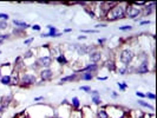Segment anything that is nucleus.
<instances>
[{
    "label": "nucleus",
    "mask_w": 157,
    "mask_h": 118,
    "mask_svg": "<svg viewBox=\"0 0 157 118\" xmlns=\"http://www.w3.org/2000/svg\"><path fill=\"white\" fill-rule=\"evenodd\" d=\"M125 15V11L124 8L119 5H115V7H112L110 11H107L106 17L109 20H117V19H121Z\"/></svg>",
    "instance_id": "obj_1"
},
{
    "label": "nucleus",
    "mask_w": 157,
    "mask_h": 118,
    "mask_svg": "<svg viewBox=\"0 0 157 118\" xmlns=\"http://www.w3.org/2000/svg\"><path fill=\"white\" fill-rule=\"evenodd\" d=\"M132 58H134V53H132V51H130V50H124L123 52H122V54H121V60H122V63H124L125 65H127L131 60H132Z\"/></svg>",
    "instance_id": "obj_2"
},
{
    "label": "nucleus",
    "mask_w": 157,
    "mask_h": 118,
    "mask_svg": "<svg viewBox=\"0 0 157 118\" xmlns=\"http://www.w3.org/2000/svg\"><path fill=\"white\" fill-rule=\"evenodd\" d=\"M125 14H126L127 18H135V17H137L140 14V9L136 8V7H132V6H127Z\"/></svg>",
    "instance_id": "obj_3"
},
{
    "label": "nucleus",
    "mask_w": 157,
    "mask_h": 118,
    "mask_svg": "<svg viewBox=\"0 0 157 118\" xmlns=\"http://www.w3.org/2000/svg\"><path fill=\"white\" fill-rule=\"evenodd\" d=\"M51 63H52V60H51L50 57H42V58H39L38 62H37L38 65L44 66V67H48L51 65Z\"/></svg>",
    "instance_id": "obj_4"
},
{
    "label": "nucleus",
    "mask_w": 157,
    "mask_h": 118,
    "mask_svg": "<svg viewBox=\"0 0 157 118\" xmlns=\"http://www.w3.org/2000/svg\"><path fill=\"white\" fill-rule=\"evenodd\" d=\"M21 82L24 84H26V85H31V84H33L36 82V77L33 74H25L23 77V80Z\"/></svg>",
    "instance_id": "obj_5"
},
{
    "label": "nucleus",
    "mask_w": 157,
    "mask_h": 118,
    "mask_svg": "<svg viewBox=\"0 0 157 118\" xmlns=\"http://www.w3.org/2000/svg\"><path fill=\"white\" fill-rule=\"evenodd\" d=\"M148 70H149V67H148V63H146V62H143L138 67H137V72L141 73V74L146 73V72H148Z\"/></svg>",
    "instance_id": "obj_6"
},
{
    "label": "nucleus",
    "mask_w": 157,
    "mask_h": 118,
    "mask_svg": "<svg viewBox=\"0 0 157 118\" xmlns=\"http://www.w3.org/2000/svg\"><path fill=\"white\" fill-rule=\"evenodd\" d=\"M40 74H42V78L44 80H50L52 78V76H53V72L51 70H43Z\"/></svg>",
    "instance_id": "obj_7"
},
{
    "label": "nucleus",
    "mask_w": 157,
    "mask_h": 118,
    "mask_svg": "<svg viewBox=\"0 0 157 118\" xmlns=\"http://www.w3.org/2000/svg\"><path fill=\"white\" fill-rule=\"evenodd\" d=\"M12 99V97L11 96H7V97H3L1 98V110H4L5 107L9 104V101Z\"/></svg>",
    "instance_id": "obj_8"
},
{
    "label": "nucleus",
    "mask_w": 157,
    "mask_h": 118,
    "mask_svg": "<svg viewBox=\"0 0 157 118\" xmlns=\"http://www.w3.org/2000/svg\"><path fill=\"white\" fill-rule=\"evenodd\" d=\"M90 59H91V62L93 63H97V62H99L101 60V53L99 52H93L90 54Z\"/></svg>",
    "instance_id": "obj_9"
},
{
    "label": "nucleus",
    "mask_w": 157,
    "mask_h": 118,
    "mask_svg": "<svg viewBox=\"0 0 157 118\" xmlns=\"http://www.w3.org/2000/svg\"><path fill=\"white\" fill-rule=\"evenodd\" d=\"M92 95H93L92 102H93L95 104H99V103H101V97L98 96V92H97V91H93V92H92Z\"/></svg>",
    "instance_id": "obj_10"
},
{
    "label": "nucleus",
    "mask_w": 157,
    "mask_h": 118,
    "mask_svg": "<svg viewBox=\"0 0 157 118\" xmlns=\"http://www.w3.org/2000/svg\"><path fill=\"white\" fill-rule=\"evenodd\" d=\"M97 118H109V115L105 112V110H98Z\"/></svg>",
    "instance_id": "obj_11"
},
{
    "label": "nucleus",
    "mask_w": 157,
    "mask_h": 118,
    "mask_svg": "<svg viewBox=\"0 0 157 118\" xmlns=\"http://www.w3.org/2000/svg\"><path fill=\"white\" fill-rule=\"evenodd\" d=\"M77 51L79 54H86L87 51H89V48L85 47V46H79V47H77Z\"/></svg>",
    "instance_id": "obj_12"
},
{
    "label": "nucleus",
    "mask_w": 157,
    "mask_h": 118,
    "mask_svg": "<svg viewBox=\"0 0 157 118\" xmlns=\"http://www.w3.org/2000/svg\"><path fill=\"white\" fill-rule=\"evenodd\" d=\"M1 83L5 84V85H8V84H11V77L9 76H5L1 78Z\"/></svg>",
    "instance_id": "obj_13"
},
{
    "label": "nucleus",
    "mask_w": 157,
    "mask_h": 118,
    "mask_svg": "<svg viewBox=\"0 0 157 118\" xmlns=\"http://www.w3.org/2000/svg\"><path fill=\"white\" fill-rule=\"evenodd\" d=\"M95 70H97V65L96 64H91V65H87L83 71H95Z\"/></svg>",
    "instance_id": "obj_14"
},
{
    "label": "nucleus",
    "mask_w": 157,
    "mask_h": 118,
    "mask_svg": "<svg viewBox=\"0 0 157 118\" xmlns=\"http://www.w3.org/2000/svg\"><path fill=\"white\" fill-rule=\"evenodd\" d=\"M74 78H76V74H72V76H67V77H65V78H62L60 83H65V82H68V80H73Z\"/></svg>",
    "instance_id": "obj_15"
},
{
    "label": "nucleus",
    "mask_w": 157,
    "mask_h": 118,
    "mask_svg": "<svg viewBox=\"0 0 157 118\" xmlns=\"http://www.w3.org/2000/svg\"><path fill=\"white\" fill-rule=\"evenodd\" d=\"M13 23H14V25H18V26H20V27H23V28H26V27H28V25H27L26 23L19 21V20H14Z\"/></svg>",
    "instance_id": "obj_16"
},
{
    "label": "nucleus",
    "mask_w": 157,
    "mask_h": 118,
    "mask_svg": "<svg viewBox=\"0 0 157 118\" xmlns=\"http://www.w3.org/2000/svg\"><path fill=\"white\" fill-rule=\"evenodd\" d=\"M106 67L109 68V70L113 71V70H115V64H113V62H112V60H111V62H107V63H106Z\"/></svg>",
    "instance_id": "obj_17"
},
{
    "label": "nucleus",
    "mask_w": 157,
    "mask_h": 118,
    "mask_svg": "<svg viewBox=\"0 0 157 118\" xmlns=\"http://www.w3.org/2000/svg\"><path fill=\"white\" fill-rule=\"evenodd\" d=\"M138 103L142 105V106H145V107H149V109H151V110H154V107L151 106V105H149L148 103H145V102H143V101H138Z\"/></svg>",
    "instance_id": "obj_18"
},
{
    "label": "nucleus",
    "mask_w": 157,
    "mask_h": 118,
    "mask_svg": "<svg viewBox=\"0 0 157 118\" xmlns=\"http://www.w3.org/2000/svg\"><path fill=\"white\" fill-rule=\"evenodd\" d=\"M83 79H86V80H90V79H92V74H91V72H87V73H85V74L83 76Z\"/></svg>",
    "instance_id": "obj_19"
},
{
    "label": "nucleus",
    "mask_w": 157,
    "mask_h": 118,
    "mask_svg": "<svg viewBox=\"0 0 157 118\" xmlns=\"http://www.w3.org/2000/svg\"><path fill=\"white\" fill-rule=\"evenodd\" d=\"M72 104H73L74 107H78V106H79V101H78V98H77V97H74L73 99H72Z\"/></svg>",
    "instance_id": "obj_20"
},
{
    "label": "nucleus",
    "mask_w": 157,
    "mask_h": 118,
    "mask_svg": "<svg viewBox=\"0 0 157 118\" xmlns=\"http://www.w3.org/2000/svg\"><path fill=\"white\" fill-rule=\"evenodd\" d=\"M57 60H58V62H59V63H64V64L66 63V59H65V57H64L63 54H62V56H59V57H58V58H57Z\"/></svg>",
    "instance_id": "obj_21"
},
{
    "label": "nucleus",
    "mask_w": 157,
    "mask_h": 118,
    "mask_svg": "<svg viewBox=\"0 0 157 118\" xmlns=\"http://www.w3.org/2000/svg\"><path fill=\"white\" fill-rule=\"evenodd\" d=\"M8 19V14H5V13H0V20H7Z\"/></svg>",
    "instance_id": "obj_22"
},
{
    "label": "nucleus",
    "mask_w": 157,
    "mask_h": 118,
    "mask_svg": "<svg viewBox=\"0 0 157 118\" xmlns=\"http://www.w3.org/2000/svg\"><path fill=\"white\" fill-rule=\"evenodd\" d=\"M6 27H7L6 21H4V20H0V30H4V28H6Z\"/></svg>",
    "instance_id": "obj_23"
},
{
    "label": "nucleus",
    "mask_w": 157,
    "mask_h": 118,
    "mask_svg": "<svg viewBox=\"0 0 157 118\" xmlns=\"http://www.w3.org/2000/svg\"><path fill=\"white\" fill-rule=\"evenodd\" d=\"M119 30H122V31H126V30H131V26H123V27H119Z\"/></svg>",
    "instance_id": "obj_24"
},
{
    "label": "nucleus",
    "mask_w": 157,
    "mask_h": 118,
    "mask_svg": "<svg viewBox=\"0 0 157 118\" xmlns=\"http://www.w3.org/2000/svg\"><path fill=\"white\" fill-rule=\"evenodd\" d=\"M145 97L150 98V99H155V95H152V93H146V95H145Z\"/></svg>",
    "instance_id": "obj_25"
},
{
    "label": "nucleus",
    "mask_w": 157,
    "mask_h": 118,
    "mask_svg": "<svg viewBox=\"0 0 157 118\" xmlns=\"http://www.w3.org/2000/svg\"><path fill=\"white\" fill-rule=\"evenodd\" d=\"M30 57H32V51H27L25 53V58H30Z\"/></svg>",
    "instance_id": "obj_26"
},
{
    "label": "nucleus",
    "mask_w": 157,
    "mask_h": 118,
    "mask_svg": "<svg viewBox=\"0 0 157 118\" xmlns=\"http://www.w3.org/2000/svg\"><path fill=\"white\" fill-rule=\"evenodd\" d=\"M81 88H82L83 91H91V88H90L89 86H82Z\"/></svg>",
    "instance_id": "obj_27"
},
{
    "label": "nucleus",
    "mask_w": 157,
    "mask_h": 118,
    "mask_svg": "<svg viewBox=\"0 0 157 118\" xmlns=\"http://www.w3.org/2000/svg\"><path fill=\"white\" fill-rule=\"evenodd\" d=\"M5 39H6V36H5V34H0V44H1V43L5 40Z\"/></svg>",
    "instance_id": "obj_28"
},
{
    "label": "nucleus",
    "mask_w": 157,
    "mask_h": 118,
    "mask_svg": "<svg viewBox=\"0 0 157 118\" xmlns=\"http://www.w3.org/2000/svg\"><path fill=\"white\" fill-rule=\"evenodd\" d=\"M125 72H126V67L119 68V73H121V74H125Z\"/></svg>",
    "instance_id": "obj_29"
},
{
    "label": "nucleus",
    "mask_w": 157,
    "mask_h": 118,
    "mask_svg": "<svg viewBox=\"0 0 157 118\" xmlns=\"http://www.w3.org/2000/svg\"><path fill=\"white\" fill-rule=\"evenodd\" d=\"M118 86L122 88V90H124V88L126 87V85H125V84H121V83H118Z\"/></svg>",
    "instance_id": "obj_30"
},
{
    "label": "nucleus",
    "mask_w": 157,
    "mask_h": 118,
    "mask_svg": "<svg viewBox=\"0 0 157 118\" xmlns=\"http://www.w3.org/2000/svg\"><path fill=\"white\" fill-rule=\"evenodd\" d=\"M32 28H33V30H36V31H39V30H40V27H39L38 25H34V26H32Z\"/></svg>",
    "instance_id": "obj_31"
},
{
    "label": "nucleus",
    "mask_w": 157,
    "mask_h": 118,
    "mask_svg": "<svg viewBox=\"0 0 157 118\" xmlns=\"http://www.w3.org/2000/svg\"><path fill=\"white\" fill-rule=\"evenodd\" d=\"M136 96H138V97H145V95H143V93H141V92H136Z\"/></svg>",
    "instance_id": "obj_32"
},
{
    "label": "nucleus",
    "mask_w": 157,
    "mask_h": 118,
    "mask_svg": "<svg viewBox=\"0 0 157 118\" xmlns=\"http://www.w3.org/2000/svg\"><path fill=\"white\" fill-rule=\"evenodd\" d=\"M32 40H33V39H27V40L25 42V45H27V44H30V43H32Z\"/></svg>",
    "instance_id": "obj_33"
},
{
    "label": "nucleus",
    "mask_w": 157,
    "mask_h": 118,
    "mask_svg": "<svg viewBox=\"0 0 157 118\" xmlns=\"http://www.w3.org/2000/svg\"><path fill=\"white\" fill-rule=\"evenodd\" d=\"M104 42H105V39H99V40H98V43H99V44H102Z\"/></svg>",
    "instance_id": "obj_34"
},
{
    "label": "nucleus",
    "mask_w": 157,
    "mask_h": 118,
    "mask_svg": "<svg viewBox=\"0 0 157 118\" xmlns=\"http://www.w3.org/2000/svg\"><path fill=\"white\" fill-rule=\"evenodd\" d=\"M145 24H149V21H142L141 25H145Z\"/></svg>",
    "instance_id": "obj_35"
}]
</instances>
